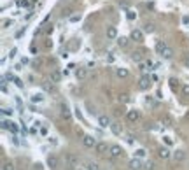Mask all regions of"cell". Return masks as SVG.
<instances>
[{"instance_id": "52", "label": "cell", "mask_w": 189, "mask_h": 170, "mask_svg": "<svg viewBox=\"0 0 189 170\" xmlns=\"http://www.w3.org/2000/svg\"><path fill=\"white\" fill-rule=\"evenodd\" d=\"M147 2H151V0H147Z\"/></svg>"}, {"instance_id": "12", "label": "cell", "mask_w": 189, "mask_h": 170, "mask_svg": "<svg viewBox=\"0 0 189 170\" xmlns=\"http://www.w3.org/2000/svg\"><path fill=\"white\" fill-rule=\"evenodd\" d=\"M98 125H100L102 128H107V126L112 125V121H110L109 116H98Z\"/></svg>"}, {"instance_id": "19", "label": "cell", "mask_w": 189, "mask_h": 170, "mask_svg": "<svg viewBox=\"0 0 189 170\" xmlns=\"http://www.w3.org/2000/svg\"><path fill=\"white\" fill-rule=\"evenodd\" d=\"M116 76L119 77V79H126V77L130 76V72H128V69L119 67V69H116Z\"/></svg>"}, {"instance_id": "10", "label": "cell", "mask_w": 189, "mask_h": 170, "mask_svg": "<svg viewBox=\"0 0 189 170\" xmlns=\"http://www.w3.org/2000/svg\"><path fill=\"white\" fill-rule=\"evenodd\" d=\"M60 114H61V117H63V119H67V121H70V119H72V114H70V111H68L67 104H61V105H60Z\"/></svg>"}, {"instance_id": "44", "label": "cell", "mask_w": 189, "mask_h": 170, "mask_svg": "<svg viewBox=\"0 0 189 170\" xmlns=\"http://www.w3.org/2000/svg\"><path fill=\"white\" fill-rule=\"evenodd\" d=\"M14 82H16L18 88H23V81H21V79H16V77H14Z\"/></svg>"}, {"instance_id": "22", "label": "cell", "mask_w": 189, "mask_h": 170, "mask_svg": "<svg viewBox=\"0 0 189 170\" xmlns=\"http://www.w3.org/2000/svg\"><path fill=\"white\" fill-rule=\"evenodd\" d=\"M161 56L165 58V60H172V58H173V49H172V47H166Z\"/></svg>"}, {"instance_id": "42", "label": "cell", "mask_w": 189, "mask_h": 170, "mask_svg": "<svg viewBox=\"0 0 189 170\" xmlns=\"http://www.w3.org/2000/svg\"><path fill=\"white\" fill-rule=\"evenodd\" d=\"M33 170H44V165L42 163H33Z\"/></svg>"}, {"instance_id": "15", "label": "cell", "mask_w": 189, "mask_h": 170, "mask_svg": "<svg viewBox=\"0 0 189 170\" xmlns=\"http://www.w3.org/2000/svg\"><path fill=\"white\" fill-rule=\"evenodd\" d=\"M107 39H110V40H116L117 39V28L116 26H107Z\"/></svg>"}, {"instance_id": "48", "label": "cell", "mask_w": 189, "mask_h": 170, "mask_svg": "<svg viewBox=\"0 0 189 170\" xmlns=\"http://www.w3.org/2000/svg\"><path fill=\"white\" fill-rule=\"evenodd\" d=\"M184 65L189 69V55H186V56H184Z\"/></svg>"}, {"instance_id": "30", "label": "cell", "mask_w": 189, "mask_h": 170, "mask_svg": "<svg viewBox=\"0 0 189 170\" xmlns=\"http://www.w3.org/2000/svg\"><path fill=\"white\" fill-rule=\"evenodd\" d=\"M170 88L173 90V91H177V90H179V81H177V79H173V77L170 79Z\"/></svg>"}, {"instance_id": "47", "label": "cell", "mask_w": 189, "mask_h": 170, "mask_svg": "<svg viewBox=\"0 0 189 170\" xmlns=\"http://www.w3.org/2000/svg\"><path fill=\"white\" fill-rule=\"evenodd\" d=\"M44 46H46V49H49V47H53V42H51V40H46Z\"/></svg>"}, {"instance_id": "31", "label": "cell", "mask_w": 189, "mask_h": 170, "mask_svg": "<svg viewBox=\"0 0 189 170\" xmlns=\"http://www.w3.org/2000/svg\"><path fill=\"white\" fill-rule=\"evenodd\" d=\"M2 170H16V169H14V165H12L11 161H5V163L2 165Z\"/></svg>"}, {"instance_id": "20", "label": "cell", "mask_w": 189, "mask_h": 170, "mask_svg": "<svg viewBox=\"0 0 189 170\" xmlns=\"http://www.w3.org/2000/svg\"><path fill=\"white\" fill-rule=\"evenodd\" d=\"M76 77H77V81H84V79L88 77V70H86V69H77Z\"/></svg>"}, {"instance_id": "6", "label": "cell", "mask_w": 189, "mask_h": 170, "mask_svg": "<svg viewBox=\"0 0 189 170\" xmlns=\"http://www.w3.org/2000/svg\"><path fill=\"white\" fill-rule=\"evenodd\" d=\"M128 167H130V170H144V165H142V161H140V158H133V160H130V163H128Z\"/></svg>"}, {"instance_id": "37", "label": "cell", "mask_w": 189, "mask_h": 170, "mask_svg": "<svg viewBox=\"0 0 189 170\" xmlns=\"http://www.w3.org/2000/svg\"><path fill=\"white\" fill-rule=\"evenodd\" d=\"M33 67H35V69H40V67H42V60H40V58H39V60H33Z\"/></svg>"}, {"instance_id": "51", "label": "cell", "mask_w": 189, "mask_h": 170, "mask_svg": "<svg viewBox=\"0 0 189 170\" xmlns=\"http://www.w3.org/2000/svg\"><path fill=\"white\" fill-rule=\"evenodd\" d=\"M182 23H184V25H189V16H184V18H182Z\"/></svg>"}, {"instance_id": "26", "label": "cell", "mask_w": 189, "mask_h": 170, "mask_svg": "<svg viewBox=\"0 0 189 170\" xmlns=\"http://www.w3.org/2000/svg\"><path fill=\"white\" fill-rule=\"evenodd\" d=\"M42 86H44L46 91H55V82L49 84V81H46V82H42Z\"/></svg>"}, {"instance_id": "45", "label": "cell", "mask_w": 189, "mask_h": 170, "mask_svg": "<svg viewBox=\"0 0 189 170\" xmlns=\"http://www.w3.org/2000/svg\"><path fill=\"white\" fill-rule=\"evenodd\" d=\"M2 112L5 114V116H7V114L11 116V114H12V109H7V107H4V109H2Z\"/></svg>"}, {"instance_id": "3", "label": "cell", "mask_w": 189, "mask_h": 170, "mask_svg": "<svg viewBox=\"0 0 189 170\" xmlns=\"http://www.w3.org/2000/svg\"><path fill=\"white\" fill-rule=\"evenodd\" d=\"M65 163H67L68 167H77L79 158H77L74 152H67V154H65Z\"/></svg>"}, {"instance_id": "4", "label": "cell", "mask_w": 189, "mask_h": 170, "mask_svg": "<svg viewBox=\"0 0 189 170\" xmlns=\"http://www.w3.org/2000/svg\"><path fill=\"white\" fill-rule=\"evenodd\" d=\"M126 119H128L130 123H137V121L140 119V111H137V109H130V111L126 112Z\"/></svg>"}, {"instance_id": "2", "label": "cell", "mask_w": 189, "mask_h": 170, "mask_svg": "<svg viewBox=\"0 0 189 170\" xmlns=\"http://www.w3.org/2000/svg\"><path fill=\"white\" fill-rule=\"evenodd\" d=\"M109 154H110V158L117 160V158H121V156L124 154V151H123V147H121V146H117V144H112V146L109 147Z\"/></svg>"}, {"instance_id": "41", "label": "cell", "mask_w": 189, "mask_h": 170, "mask_svg": "<svg viewBox=\"0 0 189 170\" xmlns=\"http://www.w3.org/2000/svg\"><path fill=\"white\" fill-rule=\"evenodd\" d=\"M16 53H18V49H16V47H12V49L9 51V58H14V56H16Z\"/></svg>"}, {"instance_id": "34", "label": "cell", "mask_w": 189, "mask_h": 170, "mask_svg": "<svg viewBox=\"0 0 189 170\" xmlns=\"http://www.w3.org/2000/svg\"><path fill=\"white\" fill-rule=\"evenodd\" d=\"M145 65H147V69H154V67H156V65H154V61H152L151 58H147V60H145Z\"/></svg>"}, {"instance_id": "32", "label": "cell", "mask_w": 189, "mask_h": 170, "mask_svg": "<svg viewBox=\"0 0 189 170\" xmlns=\"http://www.w3.org/2000/svg\"><path fill=\"white\" fill-rule=\"evenodd\" d=\"M86 167H88V170H100V167H98V163H93V161H89V163H88Z\"/></svg>"}, {"instance_id": "28", "label": "cell", "mask_w": 189, "mask_h": 170, "mask_svg": "<svg viewBox=\"0 0 189 170\" xmlns=\"http://www.w3.org/2000/svg\"><path fill=\"white\" fill-rule=\"evenodd\" d=\"M144 170H156V163H154L152 160H149V161L144 165Z\"/></svg>"}, {"instance_id": "5", "label": "cell", "mask_w": 189, "mask_h": 170, "mask_svg": "<svg viewBox=\"0 0 189 170\" xmlns=\"http://www.w3.org/2000/svg\"><path fill=\"white\" fill-rule=\"evenodd\" d=\"M47 165L53 170H58L60 169V158H58L56 154H49V156H47Z\"/></svg>"}, {"instance_id": "46", "label": "cell", "mask_w": 189, "mask_h": 170, "mask_svg": "<svg viewBox=\"0 0 189 170\" xmlns=\"http://www.w3.org/2000/svg\"><path fill=\"white\" fill-rule=\"evenodd\" d=\"M42 32H44V26H39L37 30H35V37H37V35H40Z\"/></svg>"}, {"instance_id": "8", "label": "cell", "mask_w": 189, "mask_h": 170, "mask_svg": "<svg viewBox=\"0 0 189 170\" xmlns=\"http://www.w3.org/2000/svg\"><path fill=\"white\" fill-rule=\"evenodd\" d=\"M82 144H84V147H94L98 142H96V139H94L93 135H84V139H82Z\"/></svg>"}, {"instance_id": "7", "label": "cell", "mask_w": 189, "mask_h": 170, "mask_svg": "<svg viewBox=\"0 0 189 170\" xmlns=\"http://www.w3.org/2000/svg\"><path fill=\"white\" fill-rule=\"evenodd\" d=\"M130 37H132L135 42H144V32H142L140 28H133Z\"/></svg>"}, {"instance_id": "1", "label": "cell", "mask_w": 189, "mask_h": 170, "mask_svg": "<svg viewBox=\"0 0 189 170\" xmlns=\"http://www.w3.org/2000/svg\"><path fill=\"white\" fill-rule=\"evenodd\" d=\"M151 86H152V77H151V76H145V74H144V76L138 79V88H140L142 91L149 90Z\"/></svg>"}, {"instance_id": "23", "label": "cell", "mask_w": 189, "mask_h": 170, "mask_svg": "<svg viewBox=\"0 0 189 170\" xmlns=\"http://www.w3.org/2000/svg\"><path fill=\"white\" fill-rule=\"evenodd\" d=\"M116 42H117L119 47H126V46H128V39L126 37H117L116 39Z\"/></svg>"}, {"instance_id": "24", "label": "cell", "mask_w": 189, "mask_h": 170, "mask_svg": "<svg viewBox=\"0 0 189 170\" xmlns=\"http://www.w3.org/2000/svg\"><path fill=\"white\" fill-rule=\"evenodd\" d=\"M42 100H44V95H42V93H35V95H32V102H33V104H40Z\"/></svg>"}, {"instance_id": "49", "label": "cell", "mask_w": 189, "mask_h": 170, "mask_svg": "<svg viewBox=\"0 0 189 170\" xmlns=\"http://www.w3.org/2000/svg\"><path fill=\"white\" fill-rule=\"evenodd\" d=\"M145 102H147L149 105H154V100H152L151 96H147V98H145Z\"/></svg>"}, {"instance_id": "38", "label": "cell", "mask_w": 189, "mask_h": 170, "mask_svg": "<svg viewBox=\"0 0 189 170\" xmlns=\"http://www.w3.org/2000/svg\"><path fill=\"white\" fill-rule=\"evenodd\" d=\"M135 154H137V158H142V156H145V151H144V149H137Z\"/></svg>"}, {"instance_id": "21", "label": "cell", "mask_w": 189, "mask_h": 170, "mask_svg": "<svg viewBox=\"0 0 189 170\" xmlns=\"http://www.w3.org/2000/svg\"><path fill=\"white\" fill-rule=\"evenodd\" d=\"M161 123H163V126H172V125H173V119H172V116L165 114V116L161 117Z\"/></svg>"}, {"instance_id": "35", "label": "cell", "mask_w": 189, "mask_h": 170, "mask_svg": "<svg viewBox=\"0 0 189 170\" xmlns=\"http://www.w3.org/2000/svg\"><path fill=\"white\" fill-rule=\"evenodd\" d=\"M182 93H184V96H189V84L182 86Z\"/></svg>"}, {"instance_id": "43", "label": "cell", "mask_w": 189, "mask_h": 170, "mask_svg": "<svg viewBox=\"0 0 189 170\" xmlns=\"http://www.w3.org/2000/svg\"><path fill=\"white\" fill-rule=\"evenodd\" d=\"M163 140H165V144H166V146H172V144H173V140H172L170 137H163Z\"/></svg>"}, {"instance_id": "27", "label": "cell", "mask_w": 189, "mask_h": 170, "mask_svg": "<svg viewBox=\"0 0 189 170\" xmlns=\"http://www.w3.org/2000/svg\"><path fill=\"white\" fill-rule=\"evenodd\" d=\"M144 32L152 34V32H154V23H145V25H144Z\"/></svg>"}, {"instance_id": "16", "label": "cell", "mask_w": 189, "mask_h": 170, "mask_svg": "<svg viewBox=\"0 0 189 170\" xmlns=\"http://www.w3.org/2000/svg\"><path fill=\"white\" fill-rule=\"evenodd\" d=\"M2 128H7V130H11L12 133L18 132V126H16V123H12V121H2Z\"/></svg>"}, {"instance_id": "50", "label": "cell", "mask_w": 189, "mask_h": 170, "mask_svg": "<svg viewBox=\"0 0 189 170\" xmlns=\"http://www.w3.org/2000/svg\"><path fill=\"white\" fill-rule=\"evenodd\" d=\"M23 34H25V26H23V28H21V30H19V32H18V34H16V37H21V35H23Z\"/></svg>"}, {"instance_id": "13", "label": "cell", "mask_w": 189, "mask_h": 170, "mask_svg": "<svg viewBox=\"0 0 189 170\" xmlns=\"http://www.w3.org/2000/svg\"><path fill=\"white\" fill-rule=\"evenodd\" d=\"M172 158H173L177 163H180V161H184V160H186V152L180 151V149H177L175 152H172Z\"/></svg>"}, {"instance_id": "36", "label": "cell", "mask_w": 189, "mask_h": 170, "mask_svg": "<svg viewBox=\"0 0 189 170\" xmlns=\"http://www.w3.org/2000/svg\"><path fill=\"white\" fill-rule=\"evenodd\" d=\"M70 21H72V23H77V21H81V14H74V16H70Z\"/></svg>"}, {"instance_id": "9", "label": "cell", "mask_w": 189, "mask_h": 170, "mask_svg": "<svg viewBox=\"0 0 189 170\" xmlns=\"http://www.w3.org/2000/svg\"><path fill=\"white\" fill-rule=\"evenodd\" d=\"M109 147L110 146H107V142H98L94 146V152L96 154H105V152H109Z\"/></svg>"}, {"instance_id": "33", "label": "cell", "mask_w": 189, "mask_h": 170, "mask_svg": "<svg viewBox=\"0 0 189 170\" xmlns=\"http://www.w3.org/2000/svg\"><path fill=\"white\" fill-rule=\"evenodd\" d=\"M11 25H12V21H11V19H4V21H2V28H9Z\"/></svg>"}, {"instance_id": "17", "label": "cell", "mask_w": 189, "mask_h": 170, "mask_svg": "<svg viewBox=\"0 0 189 170\" xmlns=\"http://www.w3.org/2000/svg\"><path fill=\"white\" fill-rule=\"evenodd\" d=\"M61 72L60 70H51V76H49V79H51V82H55V84H58L60 81H61Z\"/></svg>"}, {"instance_id": "14", "label": "cell", "mask_w": 189, "mask_h": 170, "mask_svg": "<svg viewBox=\"0 0 189 170\" xmlns=\"http://www.w3.org/2000/svg\"><path fill=\"white\" fill-rule=\"evenodd\" d=\"M110 132H112L114 135H117V137H119V135L123 133V126H121V123H117V121H114L112 125H110Z\"/></svg>"}, {"instance_id": "40", "label": "cell", "mask_w": 189, "mask_h": 170, "mask_svg": "<svg viewBox=\"0 0 189 170\" xmlns=\"http://www.w3.org/2000/svg\"><path fill=\"white\" fill-rule=\"evenodd\" d=\"M145 69H147V65L140 61V63H138V70H140V72H145Z\"/></svg>"}, {"instance_id": "39", "label": "cell", "mask_w": 189, "mask_h": 170, "mask_svg": "<svg viewBox=\"0 0 189 170\" xmlns=\"http://www.w3.org/2000/svg\"><path fill=\"white\" fill-rule=\"evenodd\" d=\"M126 12H128V14H126V18H128V19H135V18H137V14H135L133 11H126Z\"/></svg>"}, {"instance_id": "29", "label": "cell", "mask_w": 189, "mask_h": 170, "mask_svg": "<svg viewBox=\"0 0 189 170\" xmlns=\"http://www.w3.org/2000/svg\"><path fill=\"white\" fill-rule=\"evenodd\" d=\"M132 60L135 61V63H140V61H142V56H140V53L133 51V53H132Z\"/></svg>"}, {"instance_id": "18", "label": "cell", "mask_w": 189, "mask_h": 170, "mask_svg": "<svg viewBox=\"0 0 189 170\" xmlns=\"http://www.w3.org/2000/svg\"><path fill=\"white\" fill-rule=\"evenodd\" d=\"M166 47H168V46H166V42H165V40H158V42H156V53H158L159 56L163 55V51H165Z\"/></svg>"}, {"instance_id": "25", "label": "cell", "mask_w": 189, "mask_h": 170, "mask_svg": "<svg viewBox=\"0 0 189 170\" xmlns=\"http://www.w3.org/2000/svg\"><path fill=\"white\" fill-rule=\"evenodd\" d=\"M117 98H119V102H121V104H128V102H130V95H128V93H121Z\"/></svg>"}, {"instance_id": "11", "label": "cell", "mask_w": 189, "mask_h": 170, "mask_svg": "<svg viewBox=\"0 0 189 170\" xmlns=\"http://www.w3.org/2000/svg\"><path fill=\"white\" fill-rule=\"evenodd\" d=\"M158 156H159L161 160H168V158H172V151L168 147H159V149H158Z\"/></svg>"}]
</instances>
